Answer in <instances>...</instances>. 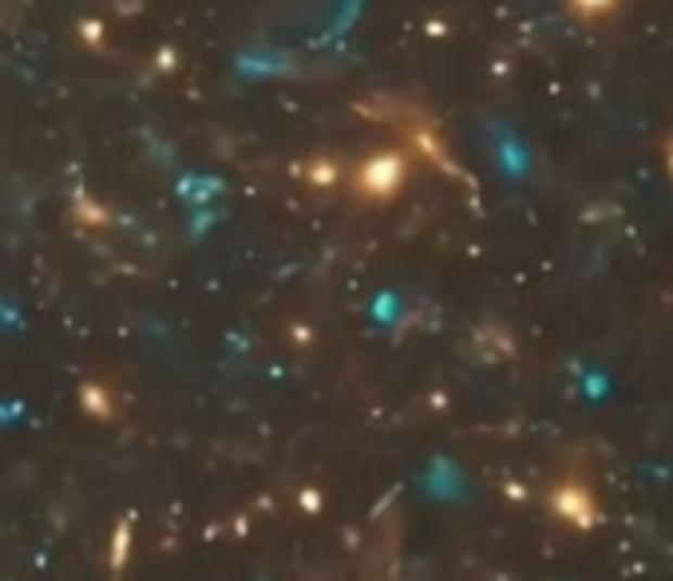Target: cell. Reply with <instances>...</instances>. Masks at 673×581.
Returning a JSON list of instances; mask_svg holds the SVG:
<instances>
[{
  "label": "cell",
  "mask_w": 673,
  "mask_h": 581,
  "mask_svg": "<svg viewBox=\"0 0 673 581\" xmlns=\"http://www.w3.org/2000/svg\"><path fill=\"white\" fill-rule=\"evenodd\" d=\"M550 511L562 518V522H571L574 530H591L598 522V499L591 494V487L583 482H562L559 491L550 494Z\"/></svg>",
  "instance_id": "obj_1"
},
{
  "label": "cell",
  "mask_w": 673,
  "mask_h": 581,
  "mask_svg": "<svg viewBox=\"0 0 673 581\" xmlns=\"http://www.w3.org/2000/svg\"><path fill=\"white\" fill-rule=\"evenodd\" d=\"M401 158L396 155H377V158H369V163H360V170H357V182H360V191L365 194H389L401 182Z\"/></svg>",
  "instance_id": "obj_2"
},
{
  "label": "cell",
  "mask_w": 673,
  "mask_h": 581,
  "mask_svg": "<svg viewBox=\"0 0 673 581\" xmlns=\"http://www.w3.org/2000/svg\"><path fill=\"white\" fill-rule=\"evenodd\" d=\"M131 538H135V530H131V522H119L115 526V534H112V554H107V566H112V573H124L127 570V561H131Z\"/></svg>",
  "instance_id": "obj_3"
},
{
  "label": "cell",
  "mask_w": 673,
  "mask_h": 581,
  "mask_svg": "<svg viewBox=\"0 0 673 581\" xmlns=\"http://www.w3.org/2000/svg\"><path fill=\"white\" fill-rule=\"evenodd\" d=\"M84 400H88V408H91L96 415L112 419V403H107V391H103L100 384H88V388H84Z\"/></svg>",
  "instance_id": "obj_4"
}]
</instances>
